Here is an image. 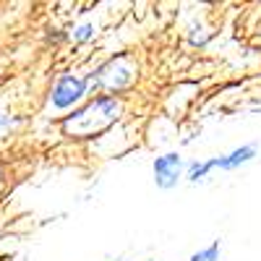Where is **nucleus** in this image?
Wrapping results in <instances>:
<instances>
[{"instance_id": "nucleus-1", "label": "nucleus", "mask_w": 261, "mask_h": 261, "mask_svg": "<svg viewBox=\"0 0 261 261\" xmlns=\"http://www.w3.org/2000/svg\"><path fill=\"white\" fill-rule=\"evenodd\" d=\"M118 118H120V99H115L113 94H99L89 99L84 107L73 110L71 115H65L63 130L71 136L89 139V136L102 134L105 128H110Z\"/></svg>"}, {"instance_id": "nucleus-2", "label": "nucleus", "mask_w": 261, "mask_h": 261, "mask_svg": "<svg viewBox=\"0 0 261 261\" xmlns=\"http://www.w3.org/2000/svg\"><path fill=\"white\" fill-rule=\"evenodd\" d=\"M134 79H136V68L130 65V58H125V55H118L113 60H107L105 65H99L94 73L86 76L89 84L105 86V89H110V92L125 89V86L134 84Z\"/></svg>"}, {"instance_id": "nucleus-3", "label": "nucleus", "mask_w": 261, "mask_h": 261, "mask_svg": "<svg viewBox=\"0 0 261 261\" xmlns=\"http://www.w3.org/2000/svg\"><path fill=\"white\" fill-rule=\"evenodd\" d=\"M86 92H89V81L86 76H76V73H63L58 76V81L53 84V94L50 102L55 110H76V105L84 102Z\"/></svg>"}, {"instance_id": "nucleus-4", "label": "nucleus", "mask_w": 261, "mask_h": 261, "mask_svg": "<svg viewBox=\"0 0 261 261\" xmlns=\"http://www.w3.org/2000/svg\"><path fill=\"white\" fill-rule=\"evenodd\" d=\"M186 162L178 151H167V154L157 157L154 165H151V175H154V186L162 191H172L178 186V180L183 178Z\"/></svg>"}, {"instance_id": "nucleus-5", "label": "nucleus", "mask_w": 261, "mask_h": 261, "mask_svg": "<svg viewBox=\"0 0 261 261\" xmlns=\"http://www.w3.org/2000/svg\"><path fill=\"white\" fill-rule=\"evenodd\" d=\"M253 157H256V144H243V146L232 149L230 154H225V157H212V162H214V170L217 167L220 170H235L241 165H248Z\"/></svg>"}, {"instance_id": "nucleus-6", "label": "nucleus", "mask_w": 261, "mask_h": 261, "mask_svg": "<svg viewBox=\"0 0 261 261\" xmlns=\"http://www.w3.org/2000/svg\"><path fill=\"white\" fill-rule=\"evenodd\" d=\"M209 170H214V162L212 160H204V162H191L188 170H186V180L188 183H199L209 175Z\"/></svg>"}, {"instance_id": "nucleus-7", "label": "nucleus", "mask_w": 261, "mask_h": 261, "mask_svg": "<svg viewBox=\"0 0 261 261\" xmlns=\"http://www.w3.org/2000/svg\"><path fill=\"white\" fill-rule=\"evenodd\" d=\"M188 261H220V241H212L206 248L196 251Z\"/></svg>"}, {"instance_id": "nucleus-8", "label": "nucleus", "mask_w": 261, "mask_h": 261, "mask_svg": "<svg viewBox=\"0 0 261 261\" xmlns=\"http://www.w3.org/2000/svg\"><path fill=\"white\" fill-rule=\"evenodd\" d=\"M92 34H94V27H92V24H81V27L73 32V39H76V42H86V39H92Z\"/></svg>"}, {"instance_id": "nucleus-9", "label": "nucleus", "mask_w": 261, "mask_h": 261, "mask_svg": "<svg viewBox=\"0 0 261 261\" xmlns=\"http://www.w3.org/2000/svg\"><path fill=\"white\" fill-rule=\"evenodd\" d=\"M11 123V118H3V115H0V128H3V125H8Z\"/></svg>"}, {"instance_id": "nucleus-10", "label": "nucleus", "mask_w": 261, "mask_h": 261, "mask_svg": "<svg viewBox=\"0 0 261 261\" xmlns=\"http://www.w3.org/2000/svg\"><path fill=\"white\" fill-rule=\"evenodd\" d=\"M0 170H3V167H0Z\"/></svg>"}]
</instances>
